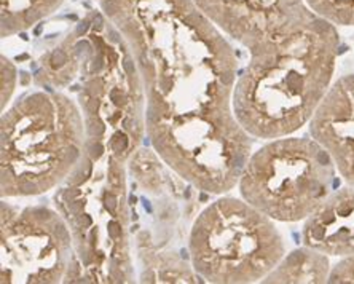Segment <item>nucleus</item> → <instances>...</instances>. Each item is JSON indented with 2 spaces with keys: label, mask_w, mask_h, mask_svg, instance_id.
I'll return each mask as SVG.
<instances>
[{
  "label": "nucleus",
  "mask_w": 354,
  "mask_h": 284,
  "mask_svg": "<svg viewBox=\"0 0 354 284\" xmlns=\"http://www.w3.org/2000/svg\"><path fill=\"white\" fill-rule=\"evenodd\" d=\"M131 51L145 131L235 120L236 51L194 0H96Z\"/></svg>",
  "instance_id": "nucleus-1"
},
{
  "label": "nucleus",
  "mask_w": 354,
  "mask_h": 284,
  "mask_svg": "<svg viewBox=\"0 0 354 284\" xmlns=\"http://www.w3.org/2000/svg\"><path fill=\"white\" fill-rule=\"evenodd\" d=\"M338 48L335 26L316 17L274 48L249 55L233 91V111L244 130L257 139H278L310 123L332 86Z\"/></svg>",
  "instance_id": "nucleus-2"
},
{
  "label": "nucleus",
  "mask_w": 354,
  "mask_h": 284,
  "mask_svg": "<svg viewBox=\"0 0 354 284\" xmlns=\"http://www.w3.org/2000/svg\"><path fill=\"white\" fill-rule=\"evenodd\" d=\"M55 201L75 251L64 283H133L124 162L86 142L82 162L56 189Z\"/></svg>",
  "instance_id": "nucleus-3"
},
{
  "label": "nucleus",
  "mask_w": 354,
  "mask_h": 284,
  "mask_svg": "<svg viewBox=\"0 0 354 284\" xmlns=\"http://www.w3.org/2000/svg\"><path fill=\"white\" fill-rule=\"evenodd\" d=\"M77 56V91L86 141L128 163L145 133V93L127 42L109 18L90 13L67 35Z\"/></svg>",
  "instance_id": "nucleus-4"
},
{
  "label": "nucleus",
  "mask_w": 354,
  "mask_h": 284,
  "mask_svg": "<svg viewBox=\"0 0 354 284\" xmlns=\"http://www.w3.org/2000/svg\"><path fill=\"white\" fill-rule=\"evenodd\" d=\"M85 147V120L72 97L56 90L24 95L0 123V195L37 197L58 189Z\"/></svg>",
  "instance_id": "nucleus-5"
},
{
  "label": "nucleus",
  "mask_w": 354,
  "mask_h": 284,
  "mask_svg": "<svg viewBox=\"0 0 354 284\" xmlns=\"http://www.w3.org/2000/svg\"><path fill=\"white\" fill-rule=\"evenodd\" d=\"M189 254L203 281L249 284L267 278L286 256V246L273 219L246 200L222 197L195 219Z\"/></svg>",
  "instance_id": "nucleus-6"
},
{
  "label": "nucleus",
  "mask_w": 354,
  "mask_h": 284,
  "mask_svg": "<svg viewBox=\"0 0 354 284\" xmlns=\"http://www.w3.org/2000/svg\"><path fill=\"white\" fill-rule=\"evenodd\" d=\"M335 174V163L316 139L284 136L252 152L238 189L270 219L299 222L334 192Z\"/></svg>",
  "instance_id": "nucleus-7"
},
{
  "label": "nucleus",
  "mask_w": 354,
  "mask_h": 284,
  "mask_svg": "<svg viewBox=\"0 0 354 284\" xmlns=\"http://www.w3.org/2000/svg\"><path fill=\"white\" fill-rule=\"evenodd\" d=\"M0 278L3 284L64 283L74 262V240L58 209L2 203Z\"/></svg>",
  "instance_id": "nucleus-8"
},
{
  "label": "nucleus",
  "mask_w": 354,
  "mask_h": 284,
  "mask_svg": "<svg viewBox=\"0 0 354 284\" xmlns=\"http://www.w3.org/2000/svg\"><path fill=\"white\" fill-rule=\"evenodd\" d=\"M227 37L249 55L274 48L317 17L305 0H194Z\"/></svg>",
  "instance_id": "nucleus-9"
},
{
  "label": "nucleus",
  "mask_w": 354,
  "mask_h": 284,
  "mask_svg": "<svg viewBox=\"0 0 354 284\" xmlns=\"http://www.w3.org/2000/svg\"><path fill=\"white\" fill-rule=\"evenodd\" d=\"M310 133L330 155L346 184L354 187V74L332 84L311 118Z\"/></svg>",
  "instance_id": "nucleus-10"
},
{
  "label": "nucleus",
  "mask_w": 354,
  "mask_h": 284,
  "mask_svg": "<svg viewBox=\"0 0 354 284\" xmlns=\"http://www.w3.org/2000/svg\"><path fill=\"white\" fill-rule=\"evenodd\" d=\"M301 241L327 256H354V187L335 190L317 206L305 219Z\"/></svg>",
  "instance_id": "nucleus-11"
},
{
  "label": "nucleus",
  "mask_w": 354,
  "mask_h": 284,
  "mask_svg": "<svg viewBox=\"0 0 354 284\" xmlns=\"http://www.w3.org/2000/svg\"><path fill=\"white\" fill-rule=\"evenodd\" d=\"M330 272L327 254L304 245V247L284 256L262 283L319 284L329 281Z\"/></svg>",
  "instance_id": "nucleus-12"
},
{
  "label": "nucleus",
  "mask_w": 354,
  "mask_h": 284,
  "mask_svg": "<svg viewBox=\"0 0 354 284\" xmlns=\"http://www.w3.org/2000/svg\"><path fill=\"white\" fill-rule=\"evenodd\" d=\"M0 34L3 39L32 29L58 10L64 0H0Z\"/></svg>",
  "instance_id": "nucleus-13"
},
{
  "label": "nucleus",
  "mask_w": 354,
  "mask_h": 284,
  "mask_svg": "<svg viewBox=\"0 0 354 284\" xmlns=\"http://www.w3.org/2000/svg\"><path fill=\"white\" fill-rule=\"evenodd\" d=\"M166 167L168 164L161 160L152 146H140L128 160V173L133 176V179L140 185L144 192L155 195V197H163L171 185V180L176 176V173L171 176Z\"/></svg>",
  "instance_id": "nucleus-14"
},
{
  "label": "nucleus",
  "mask_w": 354,
  "mask_h": 284,
  "mask_svg": "<svg viewBox=\"0 0 354 284\" xmlns=\"http://www.w3.org/2000/svg\"><path fill=\"white\" fill-rule=\"evenodd\" d=\"M317 17L334 26H354V0H305Z\"/></svg>",
  "instance_id": "nucleus-15"
},
{
  "label": "nucleus",
  "mask_w": 354,
  "mask_h": 284,
  "mask_svg": "<svg viewBox=\"0 0 354 284\" xmlns=\"http://www.w3.org/2000/svg\"><path fill=\"white\" fill-rule=\"evenodd\" d=\"M18 80L17 67L10 59L2 56V111H5V106L10 102V97L15 93Z\"/></svg>",
  "instance_id": "nucleus-16"
},
{
  "label": "nucleus",
  "mask_w": 354,
  "mask_h": 284,
  "mask_svg": "<svg viewBox=\"0 0 354 284\" xmlns=\"http://www.w3.org/2000/svg\"><path fill=\"white\" fill-rule=\"evenodd\" d=\"M329 283L354 284V256L343 257V259L332 268Z\"/></svg>",
  "instance_id": "nucleus-17"
}]
</instances>
